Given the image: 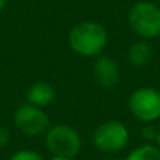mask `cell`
I'll return each instance as SVG.
<instances>
[{
    "label": "cell",
    "mask_w": 160,
    "mask_h": 160,
    "mask_svg": "<svg viewBox=\"0 0 160 160\" xmlns=\"http://www.w3.org/2000/svg\"><path fill=\"white\" fill-rule=\"evenodd\" d=\"M107 44V31L101 24L83 21L69 32V45L76 53L83 56H97Z\"/></svg>",
    "instance_id": "1"
},
{
    "label": "cell",
    "mask_w": 160,
    "mask_h": 160,
    "mask_svg": "<svg viewBox=\"0 0 160 160\" xmlns=\"http://www.w3.org/2000/svg\"><path fill=\"white\" fill-rule=\"evenodd\" d=\"M129 24L138 35L156 38L160 35V7L150 2H138L129 10Z\"/></svg>",
    "instance_id": "2"
},
{
    "label": "cell",
    "mask_w": 160,
    "mask_h": 160,
    "mask_svg": "<svg viewBox=\"0 0 160 160\" xmlns=\"http://www.w3.org/2000/svg\"><path fill=\"white\" fill-rule=\"evenodd\" d=\"M45 146L52 156L75 158L82 148L79 133L68 125H53L45 132Z\"/></svg>",
    "instance_id": "3"
},
{
    "label": "cell",
    "mask_w": 160,
    "mask_h": 160,
    "mask_svg": "<svg viewBox=\"0 0 160 160\" xmlns=\"http://www.w3.org/2000/svg\"><path fill=\"white\" fill-rule=\"evenodd\" d=\"M13 122L17 129L25 136L45 135L51 127V119L44 108L35 107L30 102L18 105V108L14 111Z\"/></svg>",
    "instance_id": "4"
},
{
    "label": "cell",
    "mask_w": 160,
    "mask_h": 160,
    "mask_svg": "<svg viewBox=\"0 0 160 160\" xmlns=\"http://www.w3.org/2000/svg\"><path fill=\"white\" fill-rule=\"evenodd\" d=\"M129 132L128 128L119 121H108L101 124L93 135L96 148L105 153H117L128 145Z\"/></svg>",
    "instance_id": "5"
},
{
    "label": "cell",
    "mask_w": 160,
    "mask_h": 160,
    "mask_svg": "<svg viewBox=\"0 0 160 160\" xmlns=\"http://www.w3.org/2000/svg\"><path fill=\"white\" fill-rule=\"evenodd\" d=\"M129 108L139 121H156L160 118V93L150 87L138 88L131 94Z\"/></svg>",
    "instance_id": "6"
},
{
    "label": "cell",
    "mask_w": 160,
    "mask_h": 160,
    "mask_svg": "<svg viewBox=\"0 0 160 160\" xmlns=\"http://www.w3.org/2000/svg\"><path fill=\"white\" fill-rule=\"evenodd\" d=\"M94 76L102 87H114L119 80L118 65L110 56H100L94 63Z\"/></svg>",
    "instance_id": "7"
},
{
    "label": "cell",
    "mask_w": 160,
    "mask_h": 160,
    "mask_svg": "<svg viewBox=\"0 0 160 160\" xmlns=\"http://www.w3.org/2000/svg\"><path fill=\"white\" fill-rule=\"evenodd\" d=\"M55 100V88L47 82L34 83L27 91V102L45 108Z\"/></svg>",
    "instance_id": "8"
},
{
    "label": "cell",
    "mask_w": 160,
    "mask_h": 160,
    "mask_svg": "<svg viewBox=\"0 0 160 160\" xmlns=\"http://www.w3.org/2000/svg\"><path fill=\"white\" fill-rule=\"evenodd\" d=\"M152 58V47L148 42H135L128 49V59L133 66H145Z\"/></svg>",
    "instance_id": "9"
},
{
    "label": "cell",
    "mask_w": 160,
    "mask_h": 160,
    "mask_svg": "<svg viewBox=\"0 0 160 160\" xmlns=\"http://www.w3.org/2000/svg\"><path fill=\"white\" fill-rule=\"evenodd\" d=\"M125 160H160V150L152 145H143L132 150Z\"/></svg>",
    "instance_id": "10"
},
{
    "label": "cell",
    "mask_w": 160,
    "mask_h": 160,
    "mask_svg": "<svg viewBox=\"0 0 160 160\" xmlns=\"http://www.w3.org/2000/svg\"><path fill=\"white\" fill-rule=\"evenodd\" d=\"M10 160H44V158H42L38 152H35V150L22 149V150H18V152L13 153Z\"/></svg>",
    "instance_id": "11"
},
{
    "label": "cell",
    "mask_w": 160,
    "mask_h": 160,
    "mask_svg": "<svg viewBox=\"0 0 160 160\" xmlns=\"http://www.w3.org/2000/svg\"><path fill=\"white\" fill-rule=\"evenodd\" d=\"M142 136L146 141H156V136H158V129L152 125H146V127L142 128Z\"/></svg>",
    "instance_id": "12"
},
{
    "label": "cell",
    "mask_w": 160,
    "mask_h": 160,
    "mask_svg": "<svg viewBox=\"0 0 160 160\" xmlns=\"http://www.w3.org/2000/svg\"><path fill=\"white\" fill-rule=\"evenodd\" d=\"M10 139H11L10 131H8L6 127H2V125H0V148L7 146V145L10 143Z\"/></svg>",
    "instance_id": "13"
},
{
    "label": "cell",
    "mask_w": 160,
    "mask_h": 160,
    "mask_svg": "<svg viewBox=\"0 0 160 160\" xmlns=\"http://www.w3.org/2000/svg\"><path fill=\"white\" fill-rule=\"evenodd\" d=\"M49 160H72L69 158H63V156H52Z\"/></svg>",
    "instance_id": "14"
},
{
    "label": "cell",
    "mask_w": 160,
    "mask_h": 160,
    "mask_svg": "<svg viewBox=\"0 0 160 160\" xmlns=\"http://www.w3.org/2000/svg\"><path fill=\"white\" fill-rule=\"evenodd\" d=\"M6 3H7V0H0V13H2L3 8L6 7Z\"/></svg>",
    "instance_id": "15"
},
{
    "label": "cell",
    "mask_w": 160,
    "mask_h": 160,
    "mask_svg": "<svg viewBox=\"0 0 160 160\" xmlns=\"http://www.w3.org/2000/svg\"><path fill=\"white\" fill-rule=\"evenodd\" d=\"M156 142H158V145H159V148H160V129L158 131V136H156Z\"/></svg>",
    "instance_id": "16"
}]
</instances>
